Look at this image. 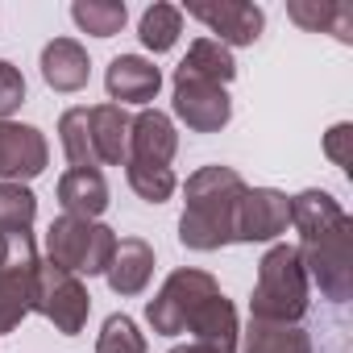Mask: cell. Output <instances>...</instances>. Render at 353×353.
I'll return each instance as SVG.
<instances>
[{"instance_id": "obj_12", "label": "cell", "mask_w": 353, "mask_h": 353, "mask_svg": "<svg viewBox=\"0 0 353 353\" xmlns=\"http://www.w3.org/2000/svg\"><path fill=\"white\" fill-rule=\"evenodd\" d=\"M104 88H108V100L112 104H150L162 88V71L141 59V54H117L104 71Z\"/></svg>"}, {"instance_id": "obj_30", "label": "cell", "mask_w": 353, "mask_h": 353, "mask_svg": "<svg viewBox=\"0 0 353 353\" xmlns=\"http://www.w3.org/2000/svg\"><path fill=\"white\" fill-rule=\"evenodd\" d=\"M170 353H216V349H208V345H200V341H192V345H174Z\"/></svg>"}, {"instance_id": "obj_16", "label": "cell", "mask_w": 353, "mask_h": 353, "mask_svg": "<svg viewBox=\"0 0 353 353\" xmlns=\"http://www.w3.org/2000/svg\"><path fill=\"white\" fill-rule=\"evenodd\" d=\"M88 75H92V59L75 38H54L42 46V79L54 92H79L88 88Z\"/></svg>"}, {"instance_id": "obj_2", "label": "cell", "mask_w": 353, "mask_h": 353, "mask_svg": "<svg viewBox=\"0 0 353 353\" xmlns=\"http://www.w3.org/2000/svg\"><path fill=\"white\" fill-rule=\"evenodd\" d=\"M250 312L254 320H266V324H299L307 316V274L295 245L279 241L266 250V258L258 262Z\"/></svg>"}, {"instance_id": "obj_21", "label": "cell", "mask_w": 353, "mask_h": 353, "mask_svg": "<svg viewBox=\"0 0 353 353\" xmlns=\"http://www.w3.org/2000/svg\"><path fill=\"white\" fill-rule=\"evenodd\" d=\"M245 353H312V336L299 324L254 320L250 332H245Z\"/></svg>"}, {"instance_id": "obj_3", "label": "cell", "mask_w": 353, "mask_h": 353, "mask_svg": "<svg viewBox=\"0 0 353 353\" xmlns=\"http://www.w3.org/2000/svg\"><path fill=\"white\" fill-rule=\"evenodd\" d=\"M117 254V233L100 221H79V216H59L46 229V262L63 266L67 274H104Z\"/></svg>"}, {"instance_id": "obj_27", "label": "cell", "mask_w": 353, "mask_h": 353, "mask_svg": "<svg viewBox=\"0 0 353 353\" xmlns=\"http://www.w3.org/2000/svg\"><path fill=\"white\" fill-rule=\"evenodd\" d=\"M96 353H145V336L137 332V324L129 316H108L96 341Z\"/></svg>"}, {"instance_id": "obj_7", "label": "cell", "mask_w": 353, "mask_h": 353, "mask_svg": "<svg viewBox=\"0 0 353 353\" xmlns=\"http://www.w3.org/2000/svg\"><path fill=\"white\" fill-rule=\"evenodd\" d=\"M34 312H42L63 336L83 332L88 316H92V295L83 287L79 274H67L54 262H38V283H34Z\"/></svg>"}, {"instance_id": "obj_11", "label": "cell", "mask_w": 353, "mask_h": 353, "mask_svg": "<svg viewBox=\"0 0 353 353\" xmlns=\"http://www.w3.org/2000/svg\"><path fill=\"white\" fill-rule=\"evenodd\" d=\"M188 17L204 21L221 46H254L262 38L266 13L250 0H221V5H188Z\"/></svg>"}, {"instance_id": "obj_19", "label": "cell", "mask_w": 353, "mask_h": 353, "mask_svg": "<svg viewBox=\"0 0 353 353\" xmlns=\"http://www.w3.org/2000/svg\"><path fill=\"white\" fill-rule=\"evenodd\" d=\"M59 204L63 216H79V221H96L108 208V183L100 170H67L59 179Z\"/></svg>"}, {"instance_id": "obj_10", "label": "cell", "mask_w": 353, "mask_h": 353, "mask_svg": "<svg viewBox=\"0 0 353 353\" xmlns=\"http://www.w3.org/2000/svg\"><path fill=\"white\" fill-rule=\"evenodd\" d=\"M291 225V196L279 188H245L237 200V221H233V241H274Z\"/></svg>"}, {"instance_id": "obj_24", "label": "cell", "mask_w": 353, "mask_h": 353, "mask_svg": "<svg viewBox=\"0 0 353 353\" xmlns=\"http://www.w3.org/2000/svg\"><path fill=\"white\" fill-rule=\"evenodd\" d=\"M59 141L71 162V170H100L92 154V133H88V108H67L59 117Z\"/></svg>"}, {"instance_id": "obj_20", "label": "cell", "mask_w": 353, "mask_h": 353, "mask_svg": "<svg viewBox=\"0 0 353 353\" xmlns=\"http://www.w3.org/2000/svg\"><path fill=\"white\" fill-rule=\"evenodd\" d=\"M188 79H204V83H216V88H229L233 75H237V63H233V50L221 46L216 38H200L188 46V59L174 67Z\"/></svg>"}, {"instance_id": "obj_22", "label": "cell", "mask_w": 353, "mask_h": 353, "mask_svg": "<svg viewBox=\"0 0 353 353\" xmlns=\"http://www.w3.org/2000/svg\"><path fill=\"white\" fill-rule=\"evenodd\" d=\"M183 34V9H174V5H150L137 21V38L145 50L154 54H166L174 50V42H179Z\"/></svg>"}, {"instance_id": "obj_28", "label": "cell", "mask_w": 353, "mask_h": 353, "mask_svg": "<svg viewBox=\"0 0 353 353\" xmlns=\"http://www.w3.org/2000/svg\"><path fill=\"white\" fill-rule=\"evenodd\" d=\"M21 104H26V79L13 63L0 59V121H9Z\"/></svg>"}, {"instance_id": "obj_25", "label": "cell", "mask_w": 353, "mask_h": 353, "mask_svg": "<svg viewBox=\"0 0 353 353\" xmlns=\"http://www.w3.org/2000/svg\"><path fill=\"white\" fill-rule=\"evenodd\" d=\"M38 216V196L26 183H0V233H30Z\"/></svg>"}, {"instance_id": "obj_26", "label": "cell", "mask_w": 353, "mask_h": 353, "mask_svg": "<svg viewBox=\"0 0 353 353\" xmlns=\"http://www.w3.org/2000/svg\"><path fill=\"white\" fill-rule=\"evenodd\" d=\"M125 174H129V188L145 200V204H166L174 196V170L170 166H150V162H125Z\"/></svg>"}, {"instance_id": "obj_1", "label": "cell", "mask_w": 353, "mask_h": 353, "mask_svg": "<svg viewBox=\"0 0 353 353\" xmlns=\"http://www.w3.org/2000/svg\"><path fill=\"white\" fill-rule=\"evenodd\" d=\"M241 196H245V179L233 166H200L183 188L179 241L196 254H212L229 245Z\"/></svg>"}, {"instance_id": "obj_15", "label": "cell", "mask_w": 353, "mask_h": 353, "mask_svg": "<svg viewBox=\"0 0 353 353\" xmlns=\"http://www.w3.org/2000/svg\"><path fill=\"white\" fill-rule=\"evenodd\" d=\"M129 125H133V117L121 104L88 108V133H92L96 166H125V158H129Z\"/></svg>"}, {"instance_id": "obj_4", "label": "cell", "mask_w": 353, "mask_h": 353, "mask_svg": "<svg viewBox=\"0 0 353 353\" xmlns=\"http://www.w3.org/2000/svg\"><path fill=\"white\" fill-rule=\"evenodd\" d=\"M295 250H299V262H303L307 283H316L324 299L345 303L353 295V221L349 216L336 221L324 233L299 237Z\"/></svg>"}, {"instance_id": "obj_5", "label": "cell", "mask_w": 353, "mask_h": 353, "mask_svg": "<svg viewBox=\"0 0 353 353\" xmlns=\"http://www.w3.org/2000/svg\"><path fill=\"white\" fill-rule=\"evenodd\" d=\"M38 262L34 233H0V332H13L34 312Z\"/></svg>"}, {"instance_id": "obj_18", "label": "cell", "mask_w": 353, "mask_h": 353, "mask_svg": "<svg viewBox=\"0 0 353 353\" xmlns=\"http://www.w3.org/2000/svg\"><path fill=\"white\" fill-rule=\"evenodd\" d=\"M287 17L307 34H332L336 42H353V5L345 0H291Z\"/></svg>"}, {"instance_id": "obj_17", "label": "cell", "mask_w": 353, "mask_h": 353, "mask_svg": "<svg viewBox=\"0 0 353 353\" xmlns=\"http://www.w3.org/2000/svg\"><path fill=\"white\" fill-rule=\"evenodd\" d=\"M188 332H192L200 345L216 349V353H233V349H237V341H241V328H237V307H233V303L216 291L208 303H200V312L192 316Z\"/></svg>"}, {"instance_id": "obj_8", "label": "cell", "mask_w": 353, "mask_h": 353, "mask_svg": "<svg viewBox=\"0 0 353 353\" xmlns=\"http://www.w3.org/2000/svg\"><path fill=\"white\" fill-rule=\"evenodd\" d=\"M174 117H179L192 133H216L229 125L233 117V100L229 88L204 83V79H188L174 71Z\"/></svg>"}, {"instance_id": "obj_29", "label": "cell", "mask_w": 353, "mask_h": 353, "mask_svg": "<svg viewBox=\"0 0 353 353\" xmlns=\"http://www.w3.org/2000/svg\"><path fill=\"white\" fill-rule=\"evenodd\" d=\"M324 154H328L341 170L353 166V125H349V121H341V125H332V129L324 133Z\"/></svg>"}, {"instance_id": "obj_6", "label": "cell", "mask_w": 353, "mask_h": 353, "mask_svg": "<svg viewBox=\"0 0 353 353\" xmlns=\"http://www.w3.org/2000/svg\"><path fill=\"white\" fill-rule=\"evenodd\" d=\"M216 291L221 287H216V279L208 270H192V266L188 270H174L158 287V295L145 303V320L162 336H179V332H188V324L200 312V303H208Z\"/></svg>"}, {"instance_id": "obj_9", "label": "cell", "mask_w": 353, "mask_h": 353, "mask_svg": "<svg viewBox=\"0 0 353 353\" xmlns=\"http://www.w3.org/2000/svg\"><path fill=\"white\" fill-rule=\"evenodd\" d=\"M50 145L42 129L21 121H0V183H30L46 170Z\"/></svg>"}, {"instance_id": "obj_13", "label": "cell", "mask_w": 353, "mask_h": 353, "mask_svg": "<svg viewBox=\"0 0 353 353\" xmlns=\"http://www.w3.org/2000/svg\"><path fill=\"white\" fill-rule=\"evenodd\" d=\"M174 150H179V133L174 121L158 108H145L129 125V158L125 162H150V166H170Z\"/></svg>"}, {"instance_id": "obj_14", "label": "cell", "mask_w": 353, "mask_h": 353, "mask_svg": "<svg viewBox=\"0 0 353 353\" xmlns=\"http://www.w3.org/2000/svg\"><path fill=\"white\" fill-rule=\"evenodd\" d=\"M104 279L121 299L141 295L154 279V245L141 241V237H117V254H112Z\"/></svg>"}, {"instance_id": "obj_23", "label": "cell", "mask_w": 353, "mask_h": 353, "mask_svg": "<svg viewBox=\"0 0 353 353\" xmlns=\"http://www.w3.org/2000/svg\"><path fill=\"white\" fill-rule=\"evenodd\" d=\"M71 17L83 34L92 38H112L125 30L129 21V9H125V0H75L71 5Z\"/></svg>"}]
</instances>
